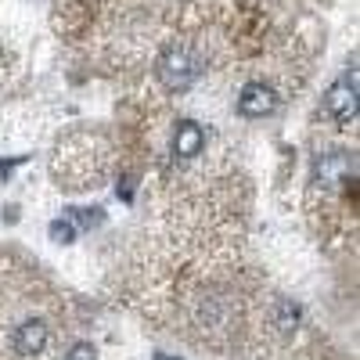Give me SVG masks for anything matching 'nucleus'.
<instances>
[{
	"label": "nucleus",
	"instance_id": "obj_4",
	"mask_svg": "<svg viewBox=\"0 0 360 360\" xmlns=\"http://www.w3.org/2000/svg\"><path fill=\"white\" fill-rule=\"evenodd\" d=\"M44 346H47V324L40 317L22 321L18 332H15V353L18 356H37V353H44Z\"/></svg>",
	"mask_w": 360,
	"mask_h": 360
},
{
	"label": "nucleus",
	"instance_id": "obj_3",
	"mask_svg": "<svg viewBox=\"0 0 360 360\" xmlns=\"http://www.w3.org/2000/svg\"><path fill=\"white\" fill-rule=\"evenodd\" d=\"M274 108H278V94H274V86H266V83H249L242 94H238V112L245 119H263Z\"/></svg>",
	"mask_w": 360,
	"mask_h": 360
},
{
	"label": "nucleus",
	"instance_id": "obj_6",
	"mask_svg": "<svg viewBox=\"0 0 360 360\" xmlns=\"http://www.w3.org/2000/svg\"><path fill=\"white\" fill-rule=\"evenodd\" d=\"M51 238L58 245H72L76 242V227H72V220H54L51 224Z\"/></svg>",
	"mask_w": 360,
	"mask_h": 360
},
{
	"label": "nucleus",
	"instance_id": "obj_1",
	"mask_svg": "<svg viewBox=\"0 0 360 360\" xmlns=\"http://www.w3.org/2000/svg\"><path fill=\"white\" fill-rule=\"evenodd\" d=\"M155 72H159V79H162L169 90H188V86L198 79L202 65H198V58H195L188 47H166V51L159 54Z\"/></svg>",
	"mask_w": 360,
	"mask_h": 360
},
{
	"label": "nucleus",
	"instance_id": "obj_8",
	"mask_svg": "<svg viewBox=\"0 0 360 360\" xmlns=\"http://www.w3.org/2000/svg\"><path fill=\"white\" fill-rule=\"evenodd\" d=\"M65 360H98V349L90 346V342H76V346L65 353Z\"/></svg>",
	"mask_w": 360,
	"mask_h": 360
},
{
	"label": "nucleus",
	"instance_id": "obj_7",
	"mask_svg": "<svg viewBox=\"0 0 360 360\" xmlns=\"http://www.w3.org/2000/svg\"><path fill=\"white\" fill-rule=\"evenodd\" d=\"M295 324H299V307L281 303L278 307V328H281V332H295Z\"/></svg>",
	"mask_w": 360,
	"mask_h": 360
},
{
	"label": "nucleus",
	"instance_id": "obj_2",
	"mask_svg": "<svg viewBox=\"0 0 360 360\" xmlns=\"http://www.w3.org/2000/svg\"><path fill=\"white\" fill-rule=\"evenodd\" d=\"M356 72H346L332 90H328V98H324V108L332 112L339 123H353L356 119Z\"/></svg>",
	"mask_w": 360,
	"mask_h": 360
},
{
	"label": "nucleus",
	"instance_id": "obj_9",
	"mask_svg": "<svg viewBox=\"0 0 360 360\" xmlns=\"http://www.w3.org/2000/svg\"><path fill=\"white\" fill-rule=\"evenodd\" d=\"M155 360H173V356H162V353H155Z\"/></svg>",
	"mask_w": 360,
	"mask_h": 360
},
{
	"label": "nucleus",
	"instance_id": "obj_5",
	"mask_svg": "<svg viewBox=\"0 0 360 360\" xmlns=\"http://www.w3.org/2000/svg\"><path fill=\"white\" fill-rule=\"evenodd\" d=\"M202 144H205V134H202L198 123H191V119L176 123V130H173V152L180 159H195L202 152Z\"/></svg>",
	"mask_w": 360,
	"mask_h": 360
}]
</instances>
